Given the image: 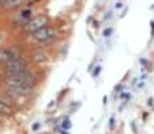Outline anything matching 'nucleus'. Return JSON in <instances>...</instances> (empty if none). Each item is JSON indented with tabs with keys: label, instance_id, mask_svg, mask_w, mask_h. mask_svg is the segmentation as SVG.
I'll use <instances>...</instances> for the list:
<instances>
[{
	"label": "nucleus",
	"instance_id": "1",
	"mask_svg": "<svg viewBox=\"0 0 154 134\" xmlns=\"http://www.w3.org/2000/svg\"><path fill=\"white\" fill-rule=\"evenodd\" d=\"M6 86L15 96H26L32 92L35 84V78L30 71H26L19 75H6Z\"/></svg>",
	"mask_w": 154,
	"mask_h": 134
},
{
	"label": "nucleus",
	"instance_id": "2",
	"mask_svg": "<svg viewBox=\"0 0 154 134\" xmlns=\"http://www.w3.org/2000/svg\"><path fill=\"white\" fill-rule=\"evenodd\" d=\"M3 69H4L6 75H19V74H23L26 71H29L27 63L20 58L17 59V60L10 62V63L3 64Z\"/></svg>",
	"mask_w": 154,
	"mask_h": 134
},
{
	"label": "nucleus",
	"instance_id": "3",
	"mask_svg": "<svg viewBox=\"0 0 154 134\" xmlns=\"http://www.w3.org/2000/svg\"><path fill=\"white\" fill-rule=\"evenodd\" d=\"M48 24H49V18H48L47 15H38V17L30 18L29 22H26V24L23 25V29H25V32L33 34V33L37 32V30L48 26Z\"/></svg>",
	"mask_w": 154,
	"mask_h": 134
},
{
	"label": "nucleus",
	"instance_id": "4",
	"mask_svg": "<svg viewBox=\"0 0 154 134\" xmlns=\"http://www.w3.org/2000/svg\"><path fill=\"white\" fill-rule=\"evenodd\" d=\"M20 48L18 45H12V47H7V48H2L0 49V63L6 64L10 63L12 60H17L20 58Z\"/></svg>",
	"mask_w": 154,
	"mask_h": 134
},
{
	"label": "nucleus",
	"instance_id": "5",
	"mask_svg": "<svg viewBox=\"0 0 154 134\" xmlns=\"http://www.w3.org/2000/svg\"><path fill=\"white\" fill-rule=\"evenodd\" d=\"M53 37H55V30L51 26H45L32 34L33 41H34V43H40V44L49 43V41L53 40Z\"/></svg>",
	"mask_w": 154,
	"mask_h": 134
},
{
	"label": "nucleus",
	"instance_id": "6",
	"mask_svg": "<svg viewBox=\"0 0 154 134\" xmlns=\"http://www.w3.org/2000/svg\"><path fill=\"white\" fill-rule=\"evenodd\" d=\"M26 0H0V7L3 10H14Z\"/></svg>",
	"mask_w": 154,
	"mask_h": 134
},
{
	"label": "nucleus",
	"instance_id": "7",
	"mask_svg": "<svg viewBox=\"0 0 154 134\" xmlns=\"http://www.w3.org/2000/svg\"><path fill=\"white\" fill-rule=\"evenodd\" d=\"M48 60H49L48 55L47 53H44V52H41V51H38V52H35L34 55H33V62H34V63L41 64V63H47Z\"/></svg>",
	"mask_w": 154,
	"mask_h": 134
},
{
	"label": "nucleus",
	"instance_id": "8",
	"mask_svg": "<svg viewBox=\"0 0 154 134\" xmlns=\"http://www.w3.org/2000/svg\"><path fill=\"white\" fill-rule=\"evenodd\" d=\"M12 112H14V110H12V107L8 104V103H6L4 100L0 99V114L3 115H12Z\"/></svg>",
	"mask_w": 154,
	"mask_h": 134
},
{
	"label": "nucleus",
	"instance_id": "9",
	"mask_svg": "<svg viewBox=\"0 0 154 134\" xmlns=\"http://www.w3.org/2000/svg\"><path fill=\"white\" fill-rule=\"evenodd\" d=\"M30 17H32V10H30V8H25V10H22V11L19 12V19L23 21L25 24L30 21V19H29Z\"/></svg>",
	"mask_w": 154,
	"mask_h": 134
},
{
	"label": "nucleus",
	"instance_id": "10",
	"mask_svg": "<svg viewBox=\"0 0 154 134\" xmlns=\"http://www.w3.org/2000/svg\"><path fill=\"white\" fill-rule=\"evenodd\" d=\"M61 127H63L64 130H68V129L71 127V122H70L68 119H66V120L63 122V125H61Z\"/></svg>",
	"mask_w": 154,
	"mask_h": 134
},
{
	"label": "nucleus",
	"instance_id": "11",
	"mask_svg": "<svg viewBox=\"0 0 154 134\" xmlns=\"http://www.w3.org/2000/svg\"><path fill=\"white\" fill-rule=\"evenodd\" d=\"M112 32H113V29H111V27H109V29H105L104 30V37H109V36L112 34Z\"/></svg>",
	"mask_w": 154,
	"mask_h": 134
},
{
	"label": "nucleus",
	"instance_id": "12",
	"mask_svg": "<svg viewBox=\"0 0 154 134\" xmlns=\"http://www.w3.org/2000/svg\"><path fill=\"white\" fill-rule=\"evenodd\" d=\"M113 123H115V118L112 116V118H111V120H109V129H111V130H113V127H115Z\"/></svg>",
	"mask_w": 154,
	"mask_h": 134
},
{
	"label": "nucleus",
	"instance_id": "13",
	"mask_svg": "<svg viewBox=\"0 0 154 134\" xmlns=\"http://www.w3.org/2000/svg\"><path fill=\"white\" fill-rule=\"evenodd\" d=\"M100 71H101V67H97V69H96V71H94V74H93V75H94V77H97V75H98V74H100Z\"/></svg>",
	"mask_w": 154,
	"mask_h": 134
},
{
	"label": "nucleus",
	"instance_id": "14",
	"mask_svg": "<svg viewBox=\"0 0 154 134\" xmlns=\"http://www.w3.org/2000/svg\"><path fill=\"white\" fill-rule=\"evenodd\" d=\"M40 123H34V125H33V130H38V129H40Z\"/></svg>",
	"mask_w": 154,
	"mask_h": 134
},
{
	"label": "nucleus",
	"instance_id": "15",
	"mask_svg": "<svg viewBox=\"0 0 154 134\" xmlns=\"http://www.w3.org/2000/svg\"><path fill=\"white\" fill-rule=\"evenodd\" d=\"M122 7H123V3H120V2H119V3L116 4V8H122Z\"/></svg>",
	"mask_w": 154,
	"mask_h": 134
},
{
	"label": "nucleus",
	"instance_id": "16",
	"mask_svg": "<svg viewBox=\"0 0 154 134\" xmlns=\"http://www.w3.org/2000/svg\"><path fill=\"white\" fill-rule=\"evenodd\" d=\"M151 27H153V33H151V34L154 36V22H151Z\"/></svg>",
	"mask_w": 154,
	"mask_h": 134
},
{
	"label": "nucleus",
	"instance_id": "17",
	"mask_svg": "<svg viewBox=\"0 0 154 134\" xmlns=\"http://www.w3.org/2000/svg\"><path fill=\"white\" fill-rule=\"evenodd\" d=\"M61 134H68V133H67V131H63V133H61Z\"/></svg>",
	"mask_w": 154,
	"mask_h": 134
}]
</instances>
